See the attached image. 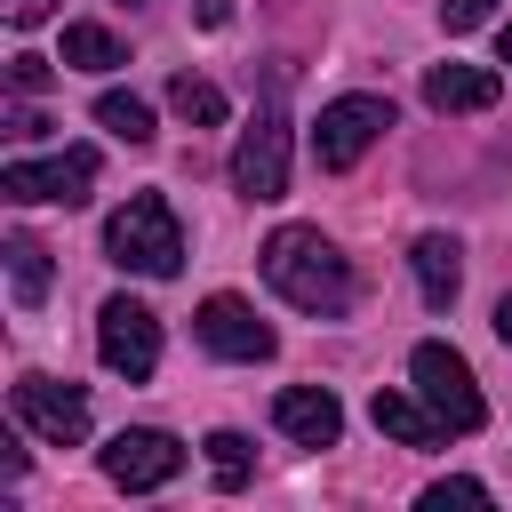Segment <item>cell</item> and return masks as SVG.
<instances>
[{
  "label": "cell",
  "mask_w": 512,
  "mask_h": 512,
  "mask_svg": "<svg viewBox=\"0 0 512 512\" xmlns=\"http://www.w3.org/2000/svg\"><path fill=\"white\" fill-rule=\"evenodd\" d=\"M104 480L112 488H128V496H144V488H168L176 472H184V440L176 432H160V424H128V432H112L104 440Z\"/></svg>",
  "instance_id": "cell-4"
},
{
  "label": "cell",
  "mask_w": 512,
  "mask_h": 512,
  "mask_svg": "<svg viewBox=\"0 0 512 512\" xmlns=\"http://www.w3.org/2000/svg\"><path fill=\"white\" fill-rule=\"evenodd\" d=\"M48 88V56H8V96H40Z\"/></svg>",
  "instance_id": "cell-21"
},
{
  "label": "cell",
  "mask_w": 512,
  "mask_h": 512,
  "mask_svg": "<svg viewBox=\"0 0 512 512\" xmlns=\"http://www.w3.org/2000/svg\"><path fill=\"white\" fill-rule=\"evenodd\" d=\"M496 56H504V64H512V24H504V40H496Z\"/></svg>",
  "instance_id": "cell-27"
},
{
  "label": "cell",
  "mask_w": 512,
  "mask_h": 512,
  "mask_svg": "<svg viewBox=\"0 0 512 512\" xmlns=\"http://www.w3.org/2000/svg\"><path fill=\"white\" fill-rule=\"evenodd\" d=\"M200 448H208V472H216V488H248V440H240V432H208Z\"/></svg>",
  "instance_id": "cell-19"
},
{
  "label": "cell",
  "mask_w": 512,
  "mask_h": 512,
  "mask_svg": "<svg viewBox=\"0 0 512 512\" xmlns=\"http://www.w3.org/2000/svg\"><path fill=\"white\" fill-rule=\"evenodd\" d=\"M264 280L272 296H288L312 320H344L352 312V264L336 256V240H320L312 224H280L264 240Z\"/></svg>",
  "instance_id": "cell-1"
},
{
  "label": "cell",
  "mask_w": 512,
  "mask_h": 512,
  "mask_svg": "<svg viewBox=\"0 0 512 512\" xmlns=\"http://www.w3.org/2000/svg\"><path fill=\"white\" fill-rule=\"evenodd\" d=\"M168 104H176V120H192V128H216L232 104H224V88L216 80H192V72H176L168 80Z\"/></svg>",
  "instance_id": "cell-17"
},
{
  "label": "cell",
  "mask_w": 512,
  "mask_h": 512,
  "mask_svg": "<svg viewBox=\"0 0 512 512\" xmlns=\"http://www.w3.org/2000/svg\"><path fill=\"white\" fill-rule=\"evenodd\" d=\"M8 136H16V144H32V136H48V112H40L32 96H16V104H8Z\"/></svg>",
  "instance_id": "cell-22"
},
{
  "label": "cell",
  "mask_w": 512,
  "mask_h": 512,
  "mask_svg": "<svg viewBox=\"0 0 512 512\" xmlns=\"http://www.w3.org/2000/svg\"><path fill=\"white\" fill-rule=\"evenodd\" d=\"M408 264H416L424 304H432V312H448V304H456V288H464V248H456L448 232H424V240L408 248Z\"/></svg>",
  "instance_id": "cell-14"
},
{
  "label": "cell",
  "mask_w": 512,
  "mask_h": 512,
  "mask_svg": "<svg viewBox=\"0 0 512 512\" xmlns=\"http://www.w3.org/2000/svg\"><path fill=\"white\" fill-rule=\"evenodd\" d=\"M496 16V0H440V24L448 32H472V24H488Z\"/></svg>",
  "instance_id": "cell-23"
},
{
  "label": "cell",
  "mask_w": 512,
  "mask_h": 512,
  "mask_svg": "<svg viewBox=\"0 0 512 512\" xmlns=\"http://www.w3.org/2000/svg\"><path fill=\"white\" fill-rule=\"evenodd\" d=\"M96 120H104L120 144H152V136H160V128H152V104H144V96H120V88L96 96Z\"/></svg>",
  "instance_id": "cell-18"
},
{
  "label": "cell",
  "mask_w": 512,
  "mask_h": 512,
  "mask_svg": "<svg viewBox=\"0 0 512 512\" xmlns=\"http://www.w3.org/2000/svg\"><path fill=\"white\" fill-rule=\"evenodd\" d=\"M368 416H376V432L400 440V448H440V440H448V424H440V408H432L424 392H376Z\"/></svg>",
  "instance_id": "cell-12"
},
{
  "label": "cell",
  "mask_w": 512,
  "mask_h": 512,
  "mask_svg": "<svg viewBox=\"0 0 512 512\" xmlns=\"http://www.w3.org/2000/svg\"><path fill=\"white\" fill-rule=\"evenodd\" d=\"M192 328H200V344H208L216 360H272V352H280L272 320H256V304H248V296H208Z\"/></svg>",
  "instance_id": "cell-10"
},
{
  "label": "cell",
  "mask_w": 512,
  "mask_h": 512,
  "mask_svg": "<svg viewBox=\"0 0 512 512\" xmlns=\"http://www.w3.org/2000/svg\"><path fill=\"white\" fill-rule=\"evenodd\" d=\"M0 192L8 200H56V208H80L88 192H96V152L88 144H72V152H56V160H8L0 168Z\"/></svg>",
  "instance_id": "cell-7"
},
{
  "label": "cell",
  "mask_w": 512,
  "mask_h": 512,
  "mask_svg": "<svg viewBox=\"0 0 512 512\" xmlns=\"http://www.w3.org/2000/svg\"><path fill=\"white\" fill-rule=\"evenodd\" d=\"M96 352H104V368H112V376L144 384V376L160 368V320H152V304L112 296V304L96 312Z\"/></svg>",
  "instance_id": "cell-5"
},
{
  "label": "cell",
  "mask_w": 512,
  "mask_h": 512,
  "mask_svg": "<svg viewBox=\"0 0 512 512\" xmlns=\"http://www.w3.org/2000/svg\"><path fill=\"white\" fill-rule=\"evenodd\" d=\"M384 128H392V104L384 96H336V104H320L312 152H320V168H352Z\"/></svg>",
  "instance_id": "cell-8"
},
{
  "label": "cell",
  "mask_w": 512,
  "mask_h": 512,
  "mask_svg": "<svg viewBox=\"0 0 512 512\" xmlns=\"http://www.w3.org/2000/svg\"><path fill=\"white\" fill-rule=\"evenodd\" d=\"M56 64H72V72H112V64H128V48L104 32V24H64V56Z\"/></svg>",
  "instance_id": "cell-16"
},
{
  "label": "cell",
  "mask_w": 512,
  "mask_h": 512,
  "mask_svg": "<svg viewBox=\"0 0 512 512\" xmlns=\"http://www.w3.org/2000/svg\"><path fill=\"white\" fill-rule=\"evenodd\" d=\"M0 16H8L16 32H32L40 16H56V0H0Z\"/></svg>",
  "instance_id": "cell-24"
},
{
  "label": "cell",
  "mask_w": 512,
  "mask_h": 512,
  "mask_svg": "<svg viewBox=\"0 0 512 512\" xmlns=\"http://www.w3.org/2000/svg\"><path fill=\"white\" fill-rule=\"evenodd\" d=\"M272 424H280L296 448H336V440H344V408H336V392H320V384H288V392L272 400Z\"/></svg>",
  "instance_id": "cell-11"
},
{
  "label": "cell",
  "mask_w": 512,
  "mask_h": 512,
  "mask_svg": "<svg viewBox=\"0 0 512 512\" xmlns=\"http://www.w3.org/2000/svg\"><path fill=\"white\" fill-rule=\"evenodd\" d=\"M104 256L120 272H144V280H176L184 272V232H176V208L160 192H128V208H112L104 224Z\"/></svg>",
  "instance_id": "cell-2"
},
{
  "label": "cell",
  "mask_w": 512,
  "mask_h": 512,
  "mask_svg": "<svg viewBox=\"0 0 512 512\" xmlns=\"http://www.w3.org/2000/svg\"><path fill=\"white\" fill-rule=\"evenodd\" d=\"M416 504H424V512H448V504H488V488H480V480H432Z\"/></svg>",
  "instance_id": "cell-20"
},
{
  "label": "cell",
  "mask_w": 512,
  "mask_h": 512,
  "mask_svg": "<svg viewBox=\"0 0 512 512\" xmlns=\"http://www.w3.org/2000/svg\"><path fill=\"white\" fill-rule=\"evenodd\" d=\"M408 376H416V392L440 408V424H448V432H480V424H488V400H480V384H472V360H464L456 344L424 336V344L408 352Z\"/></svg>",
  "instance_id": "cell-3"
},
{
  "label": "cell",
  "mask_w": 512,
  "mask_h": 512,
  "mask_svg": "<svg viewBox=\"0 0 512 512\" xmlns=\"http://www.w3.org/2000/svg\"><path fill=\"white\" fill-rule=\"evenodd\" d=\"M0 256H8V288H16V304H24V312L48 304V280H56V272H48V248H40L32 232H8Z\"/></svg>",
  "instance_id": "cell-15"
},
{
  "label": "cell",
  "mask_w": 512,
  "mask_h": 512,
  "mask_svg": "<svg viewBox=\"0 0 512 512\" xmlns=\"http://www.w3.org/2000/svg\"><path fill=\"white\" fill-rule=\"evenodd\" d=\"M496 96H504V80L488 64H432L424 72V104L432 112H488Z\"/></svg>",
  "instance_id": "cell-13"
},
{
  "label": "cell",
  "mask_w": 512,
  "mask_h": 512,
  "mask_svg": "<svg viewBox=\"0 0 512 512\" xmlns=\"http://www.w3.org/2000/svg\"><path fill=\"white\" fill-rule=\"evenodd\" d=\"M192 16H200V24L216 32V24H232V0H192Z\"/></svg>",
  "instance_id": "cell-25"
},
{
  "label": "cell",
  "mask_w": 512,
  "mask_h": 512,
  "mask_svg": "<svg viewBox=\"0 0 512 512\" xmlns=\"http://www.w3.org/2000/svg\"><path fill=\"white\" fill-rule=\"evenodd\" d=\"M16 424L24 432H40L48 448H80L88 440V400L72 392V384H56V376H16Z\"/></svg>",
  "instance_id": "cell-9"
},
{
  "label": "cell",
  "mask_w": 512,
  "mask_h": 512,
  "mask_svg": "<svg viewBox=\"0 0 512 512\" xmlns=\"http://www.w3.org/2000/svg\"><path fill=\"white\" fill-rule=\"evenodd\" d=\"M232 184H240L248 200H280V192H288V112H280V104H264V112L240 128V144H232Z\"/></svg>",
  "instance_id": "cell-6"
},
{
  "label": "cell",
  "mask_w": 512,
  "mask_h": 512,
  "mask_svg": "<svg viewBox=\"0 0 512 512\" xmlns=\"http://www.w3.org/2000/svg\"><path fill=\"white\" fill-rule=\"evenodd\" d=\"M496 344L512 352V296H496Z\"/></svg>",
  "instance_id": "cell-26"
}]
</instances>
